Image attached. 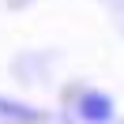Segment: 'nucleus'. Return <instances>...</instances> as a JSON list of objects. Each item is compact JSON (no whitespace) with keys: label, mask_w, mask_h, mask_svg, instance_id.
<instances>
[{"label":"nucleus","mask_w":124,"mask_h":124,"mask_svg":"<svg viewBox=\"0 0 124 124\" xmlns=\"http://www.w3.org/2000/svg\"><path fill=\"white\" fill-rule=\"evenodd\" d=\"M79 113H83L86 120L101 124V120H109L113 105H109V98H105V94H83V101H79Z\"/></svg>","instance_id":"obj_1"}]
</instances>
